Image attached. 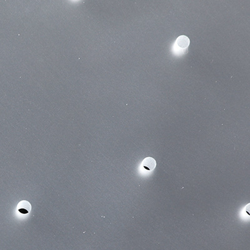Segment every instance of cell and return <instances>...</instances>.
Returning <instances> with one entry per match:
<instances>
[{
    "mask_svg": "<svg viewBox=\"0 0 250 250\" xmlns=\"http://www.w3.org/2000/svg\"><path fill=\"white\" fill-rule=\"evenodd\" d=\"M142 166L148 171L151 172L155 168L156 166V162L154 158L151 157H147L143 160Z\"/></svg>",
    "mask_w": 250,
    "mask_h": 250,
    "instance_id": "7a4b0ae2",
    "label": "cell"
},
{
    "mask_svg": "<svg viewBox=\"0 0 250 250\" xmlns=\"http://www.w3.org/2000/svg\"><path fill=\"white\" fill-rule=\"evenodd\" d=\"M176 44L181 48H186L188 47L189 44V40L185 36H181L178 38Z\"/></svg>",
    "mask_w": 250,
    "mask_h": 250,
    "instance_id": "3957f363",
    "label": "cell"
},
{
    "mask_svg": "<svg viewBox=\"0 0 250 250\" xmlns=\"http://www.w3.org/2000/svg\"><path fill=\"white\" fill-rule=\"evenodd\" d=\"M17 208L19 213L22 214H28L31 210V205L29 201L23 200L18 204Z\"/></svg>",
    "mask_w": 250,
    "mask_h": 250,
    "instance_id": "6da1fadb",
    "label": "cell"
}]
</instances>
